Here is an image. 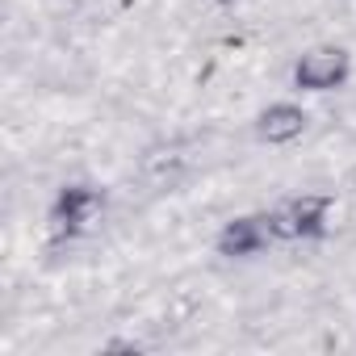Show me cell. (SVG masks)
<instances>
[{
	"mask_svg": "<svg viewBox=\"0 0 356 356\" xmlns=\"http://www.w3.org/2000/svg\"><path fill=\"white\" fill-rule=\"evenodd\" d=\"M306 109L302 105H293V101H273L268 109H260V118H256V134L264 138V143H273V147H281V143H293V138H302L306 134Z\"/></svg>",
	"mask_w": 356,
	"mask_h": 356,
	"instance_id": "cell-5",
	"label": "cell"
},
{
	"mask_svg": "<svg viewBox=\"0 0 356 356\" xmlns=\"http://www.w3.org/2000/svg\"><path fill=\"white\" fill-rule=\"evenodd\" d=\"M105 214V197L97 193V189H88V185H67L59 197H55V206H51V235L55 239H72V235H84V231H92L97 227V218Z\"/></svg>",
	"mask_w": 356,
	"mask_h": 356,
	"instance_id": "cell-3",
	"label": "cell"
},
{
	"mask_svg": "<svg viewBox=\"0 0 356 356\" xmlns=\"http://www.w3.org/2000/svg\"><path fill=\"white\" fill-rule=\"evenodd\" d=\"M352 76V55L343 47H310L298 63H293V84L302 92H331L343 88Z\"/></svg>",
	"mask_w": 356,
	"mask_h": 356,
	"instance_id": "cell-2",
	"label": "cell"
},
{
	"mask_svg": "<svg viewBox=\"0 0 356 356\" xmlns=\"http://www.w3.org/2000/svg\"><path fill=\"white\" fill-rule=\"evenodd\" d=\"M331 210L335 202L327 193H302V197L281 202L268 214V231L273 239H323L331 227Z\"/></svg>",
	"mask_w": 356,
	"mask_h": 356,
	"instance_id": "cell-1",
	"label": "cell"
},
{
	"mask_svg": "<svg viewBox=\"0 0 356 356\" xmlns=\"http://www.w3.org/2000/svg\"><path fill=\"white\" fill-rule=\"evenodd\" d=\"M210 5H222V9H235V5H239V0H210Z\"/></svg>",
	"mask_w": 356,
	"mask_h": 356,
	"instance_id": "cell-6",
	"label": "cell"
},
{
	"mask_svg": "<svg viewBox=\"0 0 356 356\" xmlns=\"http://www.w3.org/2000/svg\"><path fill=\"white\" fill-rule=\"evenodd\" d=\"M268 243H273V231H268V218L260 214H243L218 231V256H231V260H248Z\"/></svg>",
	"mask_w": 356,
	"mask_h": 356,
	"instance_id": "cell-4",
	"label": "cell"
}]
</instances>
